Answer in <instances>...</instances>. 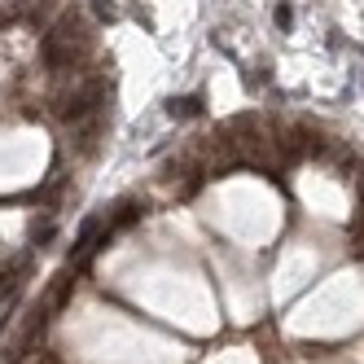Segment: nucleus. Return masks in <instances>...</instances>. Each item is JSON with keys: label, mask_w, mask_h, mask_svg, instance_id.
<instances>
[{"label": "nucleus", "mask_w": 364, "mask_h": 364, "mask_svg": "<svg viewBox=\"0 0 364 364\" xmlns=\"http://www.w3.org/2000/svg\"><path fill=\"white\" fill-rule=\"evenodd\" d=\"M272 22H277L281 31H290V27H294V5H290V0H277V9H272Z\"/></svg>", "instance_id": "5"}, {"label": "nucleus", "mask_w": 364, "mask_h": 364, "mask_svg": "<svg viewBox=\"0 0 364 364\" xmlns=\"http://www.w3.org/2000/svg\"><path fill=\"white\" fill-rule=\"evenodd\" d=\"M167 114L171 119H193V114H202V101L198 97H171L167 101Z\"/></svg>", "instance_id": "1"}, {"label": "nucleus", "mask_w": 364, "mask_h": 364, "mask_svg": "<svg viewBox=\"0 0 364 364\" xmlns=\"http://www.w3.org/2000/svg\"><path fill=\"white\" fill-rule=\"evenodd\" d=\"M88 9H92L97 22H114V18H119V5H114V0H88Z\"/></svg>", "instance_id": "4"}, {"label": "nucleus", "mask_w": 364, "mask_h": 364, "mask_svg": "<svg viewBox=\"0 0 364 364\" xmlns=\"http://www.w3.org/2000/svg\"><path fill=\"white\" fill-rule=\"evenodd\" d=\"M53 237H58V224H53V220H40V224L31 228V250H44Z\"/></svg>", "instance_id": "2"}, {"label": "nucleus", "mask_w": 364, "mask_h": 364, "mask_svg": "<svg viewBox=\"0 0 364 364\" xmlns=\"http://www.w3.org/2000/svg\"><path fill=\"white\" fill-rule=\"evenodd\" d=\"M141 215H145V202H123V206H119V215H114L110 224H114V228H123V224H136Z\"/></svg>", "instance_id": "3"}]
</instances>
